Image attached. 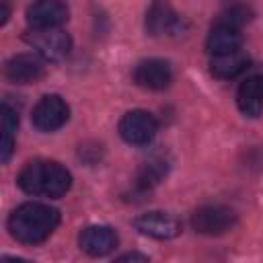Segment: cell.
I'll use <instances>...</instances> for the list:
<instances>
[{"instance_id":"12","label":"cell","mask_w":263,"mask_h":263,"mask_svg":"<svg viewBox=\"0 0 263 263\" xmlns=\"http://www.w3.org/2000/svg\"><path fill=\"white\" fill-rule=\"evenodd\" d=\"M117 242H119L117 232L111 226H103V224L86 226L80 232V236H78L80 249L86 255H90V257H105V255H109L117 247Z\"/></svg>"},{"instance_id":"8","label":"cell","mask_w":263,"mask_h":263,"mask_svg":"<svg viewBox=\"0 0 263 263\" xmlns=\"http://www.w3.org/2000/svg\"><path fill=\"white\" fill-rule=\"evenodd\" d=\"M132 78L138 86L146 90H164L173 82V70L168 62L160 58H148L136 64Z\"/></svg>"},{"instance_id":"9","label":"cell","mask_w":263,"mask_h":263,"mask_svg":"<svg viewBox=\"0 0 263 263\" xmlns=\"http://www.w3.org/2000/svg\"><path fill=\"white\" fill-rule=\"evenodd\" d=\"M134 228L150 238L156 240H168L181 234V222L177 216L168 214V212H146L140 214L134 220Z\"/></svg>"},{"instance_id":"13","label":"cell","mask_w":263,"mask_h":263,"mask_svg":"<svg viewBox=\"0 0 263 263\" xmlns=\"http://www.w3.org/2000/svg\"><path fill=\"white\" fill-rule=\"evenodd\" d=\"M168 173V160L164 156H152L146 162L140 164L136 179L132 183V193L136 197H144L146 193H150Z\"/></svg>"},{"instance_id":"10","label":"cell","mask_w":263,"mask_h":263,"mask_svg":"<svg viewBox=\"0 0 263 263\" xmlns=\"http://www.w3.org/2000/svg\"><path fill=\"white\" fill-rule=\"evenodd\" d=\"M68 6L62 0H35L27 8V23L33 29H55L68 21Z\"/></svg>"},{"instance_id":"15","label":"cell","mask_w":263,"mask_h":263,"mask_svg":"<svg viewBox=\"0 0 263 263\" xmlns=\"http://www.w3.org/2000/svg\"><path fill=\"white\" fill-rule=\"evenodd\" d=\"M242 45V33L236 27L216 23L205 39V49L210 55H220V53H230L240 49Z\"/></svg>"},{"instance_id":"11","label":"cell","mask_w":263,"mask_h":263,"mask_svg":"<svg viewBox=\"0 0 263 263\" xmlns=\"http://www.w3.org/2000/svg\"><path fill=\"white\" fill-rule=\"evenodd\" d=\"M45 74V64L39 53H16L4 66V76L14 84L37 82Z\"/></svg>"},{"instance_id":"14","label":"cell","mask_w":263,"mask_h":263,"mask_svg":"<svg viewBox=\"0 0 263 263\" xmlns=\"http://www.w3.org/2000/svg\"><path fill=\"white\" fill-rule=\"evenodd\" d=\"M236 105L245 117H259L263 113V74L245 78L236 90Z\"/></svg>"},{"instance_id":"7","label":"cell","mask_w":263,"mask_h":263,"mask_svg":"<svg viewBox=\"0 0 263 263\" xmlns=\"http://www.w3.org/2000/svg\"><path fill=\"white\" fill-rule=\"evenodd\" d=\"M144 27H146L148 35L164 37V35L181 33L185 29V21L179 16V12L166 0H152L150 8L146 10Z\"/></svg>"},{"instance_id":"17","label":"cell","mask_w":263,"mask_h":263,"mask_svg":"<svg viewBox=\"0 0 263 263\" xmlns=\"http://www.w3.org/2000/svg\"><path fill=\"white\" fill-rule=\"evenodd\" d=\"M18 127V115L16 111L4 103L2 105V144H0V160L6 164L14 152V134Z\"/></svg>"},{"instance_id":"20","label":"cell","mask_w":263,"mask_h":263,"mask_svg":"<svg viewBox=\"0 0 263 263\" xmlns=\"http://www.w3.org/2000/svg\"><path fill=\"white\" fill-rule=\"evenodd\" d=\"M8 4H6V0L2 2V25H6V21H8Z\"/></svg>"},{"instance_id":"18","label":"cell","mask_w":263,"mask_h":263,"mask_svg":"<svg viewBox=\"0 0 263 263\" xmlns=\"http://www.w3.org/2000/svg\"><path fill=\"white\" fill-rule=\"evenodd\" d=\"M251 16H253L251 8H247V6H232V8H228L226 12H222L216 23H224V25L242 29V25L251 21Z\"/></svg>"},{"instance_id":"2","label":"cell","mask_w":263,"mask_h":263,"mask_svg":"<svg viewBox=\"0 0 263 263\" xmlns=\"http://www.w3.org/2000/svg\"><path fill=\"white\" fill-rule=\"evenodd\" d=\"M16 185L29 195L58 199L70 191L72 175L58 160L35 158V160H29L21 168L16 177Z\"/></svg>"},{"instance_id":"5","label":"cell","mask_w":263,"mask_h":263,"mask_svg":"<svg viewBox=\"0 0 263 263\" xmlns=\"http://www.w3.org/2000/svg\"><path fill=\"white\" fill-rule=\"evenodd\" d=\"M117 132H119L121 140L132 146H146L156 136L158 123L152 113H148L144 109H134V111H127L119 119Z\"/></svg>"},{"instance_id":"3","label":"cell","mask_w":263,"mask_h":263,"mask_svg":"<svg viewBox=\"0 0 263 263\" xmlns=\"http://www.w3.org/2000/svg\"><path fill=\"white\" fill-rule=\"evenodd\" d=\"M236 212L228 205H201L191 214V226L195 232L205 236L226 234L236 226Z\"/></svg>"},{"instance_id":"16","label":"cell","mask_w":263,"mask_h":263,"mask_svg":"<svg viewBox=\"0 0 263 263\" xmlns=\"http://www.w3.org/2000/svg\"><path fill=\"white\" fill-rule=\"evenodd\" d=\"M251 64V58L242 51H230V53H220V55H212L210 60V72L220 78V80H232L238 74H242Z\"/></svg>"},{"instance_id":"4","label":"cell","mask_w":263,"mask_h":263,"mask_svg":"<svg viewBox=\"0 0 263 263\" xmlns=\"http://www.w3.org/2000/svg\"><path fill=\"white\" fill-rule=\"evenodd\" d=\"M25 41L43 58V60H64L72 49V39L60 27L55 29H31L25 33Z\"/></svg>"},{"instance_id":"6","label":"cell","mask_w":263,"mask_h":263,"mask_svg":"<svg viewBox=\"0 0 263 263\" xmlns=\"http://www.w3.org/2000/svg\"><path fill=\"white\" fill-rule=\"evenodd\" d=\"M70 117V107L60 95H45L33 107L31 121L39 132H55L60 129Z\"/></svg>"},{"instance_id":"1","label":"cell","mask_w":263,"mask_h":263,"mask_svg":"<svg viewBox=\"0 0 263 263\" xmlns=\"http://www.w3.org/2000/svg\"><path fill=\"white\" fill-rule=\"evenodd\" d=\"M60 224V212L47 203L27 201L8 216V232L23 245H39L47 240Z\"/></svg>"},{"instance_id":"19","label":"cell","mask_w":263,"mask_h":263,"mask_svg":"<svg viewBox=\"0 0 263 263\" xmlns=\"http://www.w3.org/2000/svg\"><path fill=\"white\" fill-rule=\"evenodd\" d=\"M117 261H148V255H142V253H125V255L117 257Z\"/></svg>"}]
</instances>
